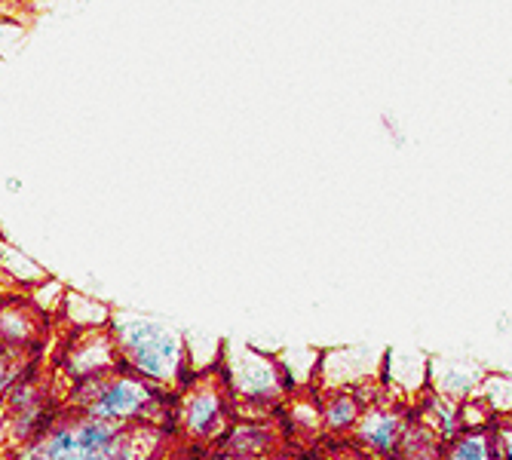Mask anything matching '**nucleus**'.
<instances>
[{
    "mask_svg": "<svg viewBox=\"0 0 512 460\" xmlns=\"http://www.w3.org/2000/svg\"><path fill=\"white\" fill-rule=\"evenodd\" d=\"M442 454H445V442L411 414L396 457L399 460H442Z\"/></svg>",
    "mask_w": 512,
    "mask_h": 460,
    "instance_id": "17",
    "label": "nucleus"
},
{
    "mask_svg": "<svg viewBox=\"0 0 512 460\" xmlns=\"http://www.w3.org/2000/svg\"><path fill=\"white\" fill-rule=\"evenodd\" d=\"M160 427H117L74 411L53 418L34 439L19 445L16 460H148L160 442Z\"/></svg>",
    "mask_w": 512,
    "mask_h": 460,
    "instance_id": "1",
    "label": "nucleus"
},
{
    "mask_svg": "<svg viewBox=\"0 0 512 460\" xmlns=\"http://www.w3.org/2000/svg\"><path fill=\"white\" fill-rule=\"evenodd\" d=\"M442 460H497V424L460 430L445 445Z\"/></svg>",
    "mask_w": 512,
    "mask_h": 460,
    "instance_id": "15",
    "label": "nucleus"
},
{
    "mask_svg": "<svg viewBox=\"0 0 512 460\" xmlns=\"http://www.w3.org/2000/svg\"><path fill=\"white\" fill-rule=\"evenodd\" d=\"M234 418L237 411L218 365L206 368V372H194L175 390V427L181 430V436H188L197 445L218 448Z\"/></svg>",
    "mask_w": 512,
    "mask_h": 460,
    "instance_id": "5",
    "label": "nucleus"
},
{
    "mask_svg": "<svg viewBox=\"0 0 512 460\" xmlns=\"http://www.w3.org/2000/svg\"><path fill=\"white\" fill-rule=\"evenodd\" d=\"M279 442H283V433L276 430L273 418H234L218 442V451L240 460H267L276 454Z\"/></svg>",
    "mask_w": 512,
    "mask_h": 460,
    "instance_id": "10",
    "label": "nucleus"
},
{
    "mask_svg": "<svg viewBox=\"0 0 512 460\" xmlns=\"http://www.w3.org/2000/svg\"><path fill=\"white\" fill-rule=\"evenodd\" d=\"M488 375V368L476 359L467 356H430V390L454 399V402H467L482 378Z\"/></svg>",
    "mask_w": 512,
    "mask_h": 460,
    "instance_id": "11",
    "label": "nucleus"
},
{
    "mask_svg": "<svg viewBox=\"0 0 512 460\" xmlns=\"http://www.w3.org/2000/svg\"><path fill=\"white\" fill-rule=\"evenodd\" d=\"M68 402L74 411L92 414V418H102L117 427L148 424L163 430L166 424H175V390L126 372V368L71 384Z\"/></svg>",
    "mask_w": 512,
    "mask_h": 460,
    "instance_id": "2",
    "label": "nucleus"
},
{
    "mask_svg": "<svg viewBox=\"0 0 512 460\" xmlns=\"http://www.w3.org/2000/svg\"><path fill=\"white\" fill-rule=\"evenodd\" d=\"M497 460H512V421L497 424Z\"/></svg>",
    "mask_w": 512,
    "mask_h": 460,
    "instance_id": "20",
    "label": "nucleus"
},
{
    "mask_svg": "<svg viewBox=\"0 0 512 460\" xmlns=\"http://www.w3.org/2000/svg\"><path fill=\"white\" fill-rule=\"evenodd\" d=\"M120 368V353L114 344L111 329H92V332H74L59 356V372L71 384L102 378Z\"/></svg>",
    "mask_w": 512,
    "mask_h": 460,
    "instance_id": "8",
    "label": "nucleus"
},
{
    "mask_svg": "<svg viewBox=\"0 0 512 460\" xmlns=\"http://www.w3.org/2000/svg\"><path fill=\"white\" fill-rule=\"evenodd\" d=\"M37 316L22 304L0 310V344L7 347H28L37 335Z\"/></svg>",
    "mask_w": 512,
    "mask_h": 460,
    "instance_id": "18",
    "label": "nucleus"
},
{
    "mask_svg": "<svg viewBox=\"0 0 512 460\" xmlns=\"http://www.w3.org/2000/svg\"><path fill=\"white\" fill-rule=\"evenodd\" d=\"M212 460H240V457H230V454H221V451H218V454H215Z\"/></svg>",
    "mask_w": 512,
    "mask_h": 460,
    "instance_id": "21",
    "label": "nucleus"
},
{
    "mask_svg": "<svg viewBox=\"0 0 512 460\" xmlns=\"http://www.w3.org/2000/svg\"><path fill=\"white\" fill-rule=\"evenodd\" d=\"M59 316L65 319V326H68L71 332H92V329H108L114 310H111L105 301H99L96 295L71 292V289H68Z\"/></svg>",
    "mask_w": 512,
    "mask_h": 460,
    "instance_id": "13",
    "label": "nucleus"
},
{
    "mask_svg": "<svg viewBox=\"0 0 512 460\" xmlns=\"http://www.w3.org/2000/svg\"><path fill=\"white\" fill-rule=\"evenodd\" d=\"M267 460H286V457H267Z\"/></svg>",
    "mask_w": 512,
    "mask_h": 460,
    "instance_id": "22",
    "label": "nucleus"
},
{
    "mask_svg": "<svg viewBox=\"0 0 512 460\" xmlns=\"http://www.w3.org/2000/svg\"><path fill=\"white\" fill-rule=\"evenodd\" d=\"M25 378V356L22 347H7L0 344V399H7V393Z\"/></svg>",
    "mask_w": 512,
    "mask_h": 460,
    "instance_id": "19",
    "label": "nucleus"
},
{
    "mask_svg": "<svg viewBox=\"0 0 512 460\" xmlns=\"http://www.w3.org/2000/svg\"><path fill=\"white\" fill-rule=\"evenodd\" d=\"M460 405L463 402H454V399H445V396L427 390L421 399H417V405L411 408V414L448 445L463 430V411H460Z\"/></svg>",
    "mask_w": 512,
    "mask_h": 460,
    "instance_id": "12",
    "label": "nucleus"
},
{
    "mask_svg": "<svg viewBox=\"0 0 512 460\" xmlns=\"http://www.w3.org/2000/svg\"><path fill=\"white\" fill-rule=\"evenodd\" d=\"M319 356H322V350L310 347V344H298V347H289V350H276V359H279V365H283L292 393H307V390L316 387Z\"/></svg>",
    "mask_w": 512,
    "mask_h": 460,
    "instance_id": "14",
    "label": "nucleus"
},
{
    "mask_svg": "<svg viewBox=\"0 0 512 460\" xmlns=\"http://www.w3.org/2000/svg\"><path fill=\"white\" fill-rule=\"evenodd\" d=\"M384 356L387 347H371V344H344V347L322 350L313 390L332 393V390L378 387L384 372Z\"/></svg>",
    "mask_w": 512,
    "mask_h": 460,
    "instance_id": "6",
    "label": "nucleus"
},
{
    "mask_svg": "<svg viewBox=\"0 0 512 460\" xmlns=\"http://www.w3.org/2000/svg\"><path fill=\"white\" fill-rule=\"evenodd\" d=\"M411 418V408L396 402L393 396H387L384 390L371 399L362 411V418L353 427V442L365 451V454H375V457H396L402 433L408 427Z\"/></svg>",
    "mask_w": 512,
    "mask_h": 460,
    "instance_id": "7",
    "label": "nucleus"
},
{
    "mask_svg": "<svg viewBox=\"0 0 512 460\" xmlns=\"http://www.w3.org/2000/svg\"><path fill=\"white\" fill-rule=\"evenodd\" d=\"M470 399L488 408L494 424L512 421V372H488Z\"/></svg>",
    "mask_w": 512,
    "mask_h": 460,
    "instance_id": "16",
    "label": "nucleus"
},
{
    "mask_svg": "<svg viewBox=\"0 0 512 460\" xmlns=\"http://www.w3.org/2000/svg\"><path fill=\"white\" fill-rule=\"evenodd\" d=\"M108 329L120 353V368L126 372H135L169 390H178L194 375L188 335H181L169 322L142 313H114Z\"/></svg>",
    "mask_w": 512,
    "mask_h": 460,
    "instance_id": "3",
    "label": "nucleus"
},
{
    "mask_svg": "<svg viewBox=\"0 0 512 460\" xmlns=\"http://www.w3.org/2000/svg\"><path fill=\"white\" fill-rule=\"evenodd\" d=\"M381 387L396 402L414 408L417 399L430 390V353L417 347H387Z\"/></svg>",
    "mask_w": 512,
    "mask_h": 460,
    "instance_id": "9",
    "label": "nucleus"
},
{
    "mask_svg": "<svg viewBox=\"0 0 512 460\" xmlns=\"http://www.w3.org/2000/svg\"><path fill=\"white\" fill-rule=\"evenodd\" d=\"M218 372L224 378L230 402H234L237 418H276L292 396L276 353H267L255 344H221Z\"/></svg>",
    "mask_w": 512,
    "mask_h": 460,
    "instance_id": "4",
    "label": "nucleus"
}]
</instances>
